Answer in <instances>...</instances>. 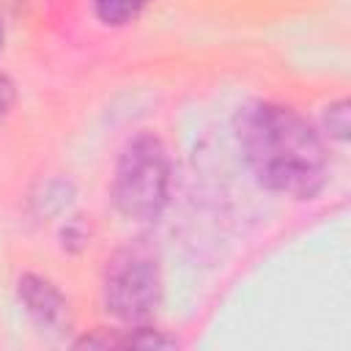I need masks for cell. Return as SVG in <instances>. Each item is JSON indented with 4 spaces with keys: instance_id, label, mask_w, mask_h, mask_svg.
Listing matches in <instances>:
<instances>
[{
    "instance_id": "7",
    "label": "cell",
    "mask_w": 351,
    "mask_h": 351,
    "mask_svg": "<svg viewBox=\"0 0 351 351\" xmlns=\"http://www.w3.org/2000/svg\"><path fill=\"white\" fill-rule=\"evenodd\" d=\"M41 208H38V214H44V217H49V214H58V211H63L66 206H69V200H71V184L69 181H49L47 186H44V195L41 197H33Z\"/></svg>"
},
{
    "instance_id": "4",
    "label": "cell",
    "mask_w": 351,
    "mask_h": 351,
    "mask_svg": "<svg viewBox=\"0 0 351 351\" xmlns=\"http://www.w3.org/2000/svg\"><path fill=\"white\" fill-rule=\"evenodd\" d=\"M16 299L25 307L27 318L47 335H66L71 329V307L69 299L63 296V291L36 274V271H25L16 280Z\"/></svg>"
},
{
    "instance_id": "5",
    "label": "cell",
    "mask_w": 351,
    "mask_h": 351,
    "mask_svg": "<svg viewBox=\"0 0 351 351\" xmlns=\"http://www.w3.org/2000/svg\"><path fill=\"white\" fill-rule=\"evenodd\" d=\"M90 5L104 27H126L145 11L148 0H90Z\"/></svg>"
},
{
    "instance_id": "9",
    "label": "cell",
    "mask_w": 351,
    "mask_h": 351,
    "mask_svg": "<svg viewBox=\"0 0 351 351\" xmlns=\"http://www.w3.org/2000/svg\"><path fill=\"white\" fill-rule=\"evenodd\" d=\"M3 41H5V25H3V16H0V49H3Z\"/></svg>"
},
{
    "instance_id": "1",
    "label": "cell",
    "mask_w": 351,
    "mask_h": 351,
    "mask_svg": "<svg viewBox=\"0 0 351 351\" xmlns=\"http://www.w3.org/2000/svg\"><path fill=\"white\" fill-rule=\"evenodd\" d=\"M239 154L252 178L291 200H313L329 181V148L299 110L280 101H247L233 118Z\"/></svg>"
},
{
    "instance_id": "8",
    "label": "cell",
    "mask_w": 351,
    "mask_h": 351,
    "mask_svg": "<svg viewBox=\"0 0 351 351\" xmlns=\"http://www.w3.org/2000/svg\"><path fill=\"white\" fill-rule=\"evenodd\" d=\"M14 101H16V85H14V80L0 69V121L11 112Z\"/></svg>"
},
{
    "instance_id": "6",
    "label": "cell",
    "mask_w": 351,
    "mask_h": 351,
    "mask_svg": "<svg viewBox=\"0 0 351 351\" xmlns=\"http://www.w3.org/2000/svg\"><path fill=\"white\" fill-rule=\"evenodd\" d=\"M321 134L324 140H335L346 145L348 140V99H335L321 112Z\"/></svg>"
},
{
    "instance_id": "3",
    "label": "cell",
    "mask_w": 351,
    "mask_h": 351,
    "mask_svg": "<svg viewBox=\"0 0 351 351\" xmlns=\"http://www.w3.org/2000/svg\"><path fill=\"white\" fill-rule=\"evenodd\" d=\"M101 302L104 310L126 326L151 324L162 304V271L156 255L143 244L118 250L104 269Z\"/></svg>"
},
{
    "instance_id": "2",
    "label": "cell",
    "mask_w": 351,
    "mask_h": 351,
    "mask_svg": "<svg viewBox=\"0 0 351 351\" xmlns=\"http://www.w3.org/2000/svg\"><path fill=\"white\" fill-rule=\"evenodd\" d=\"M170 154L154 132L132 134L115 162L110 197L121 217L132 222H156L170 200Z\"/></svg>"
}]
</instances>
